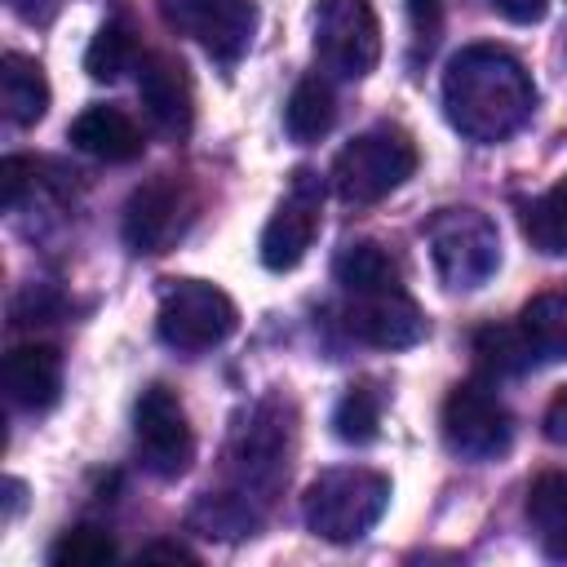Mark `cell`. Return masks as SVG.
Instances as JSON below:
<instances>
[{
	"label": "cell",
	"instance_id": "44dd1931",
	"mask_svg": "<svg viewBox=\"0 0 567 567\" xmlns=\"http://www.w3.org/2000/svg\"><path fill=\"white\" fill-rule=\"evenodd\" d=\"M523 332L532 337L540 359H567V279L536 292L523 306Z\"/></svg>",
	"mask_w": 567,
	"mask_h": 567
},
{
	"label": "cell",
	"instance_id": "8fae6325",
	"mask_svg": "<svg viewBox=\"0 0 567 567\" xmlns=\"http://www.w3.org/2000/svg\"><path fill=\"white\" fill-rule=\"evenodd\" d=\"M319 199H323V182L310 173V168H297L292 173V195L275 208V217L266 221L261 230V266L284 275L292 266H301L315 230H319Z\"/></svg>",
	"mask_w": 567,
	"mask_h": 567
},
{
	"label": "cell",
	"instance_id": "5b68a950",
	"mask_svg": "<svg viewBox=\"0 0 567 567\" xmlns=\"http://www.w3.org/2000/svg\"><path fill=\"white\" fill-rule=\"evenodd\" d=\"M239 328L235 301L208 284V279H168L159 288V310H155V332L164 346L182 354H204L221 346Z\"/></svg>",
	"mask_w": 567,
	"mask_h": 567
},
{
	"label": "cell",
	"instance_id": "603a6c76",
	"mask_svg": "<svg viewBox=\"0 0 567 567\" xmlns=\"http://www.w3.org/2000/svg\"><path fill=\"white\" fill-rule=\"evenodd\" d=\"M523 235L545 257H567V177L523 208Z\"/></svg>",
	"mask_w": 567,
	"mask_h": 567
},
{
	"label": "cell",
	"instance_id": "cb8c5ba5",
	"mask_svg": "<svg viewBox=\"0 0 567 567\" xmlns=\"http://www.w3.org/2000/svg\"><path fill=\"white\" fill-rule=\"evenodd\" d=\"M332 430H337L341 443H354V447H363V443H372L381 434V399L372 394V385H350L337 399Z\"/></svg>",
	"mask_w": 567,
	"mask_h": 567
},
{
	"label": "cell",
	"instance_id": "8992f818",
	"mask_svg": "<svg viewBox=\"0 0 567 567\" xmlns=\"http://www.w3.org/2000/svg\"><path fill=\"white\" fill-rule=\"evenodd\" d=\"M315 58L337 80H363L381 62V22L368 0H319Z\"/></svg>",
	"mask_w": 567,
	"mask_h": 567
},
{
	"label": "cell",
	"instance_id": "30bf717a",
	"mask_svg": "<svg viewBox=\"0 0 567 567\" xmlns=\"http://www.w3.org/2000/svg\"><path fill=\"white\" fill-rule=\"evenodd\" d=\"M159 18L217 62L244 58L257 35V0H159Z\"/></svg>",
	"mask_w": 567,
	"mask_h": 567
},
{
	"label": "cell",
	"instance_id": "277c9868",
	"mask_svg": "<svg viewBox=\"0 0 567 567\" xmlns=\"http://www.w3.org/2000/svg\"><path fill=\"white\" fill-rule=\"evenodd\" d=\"M416 173V146L403 128L377 124L341 146L332 159V190L346 204H377Z\"/></svg>",
	"mask_w": 567,
	"mask_h": 567
},
{
	"label": "cell",
	"instance_id": "9a60e30c",
	"mask_svg": "<svg viewBox=\"0 0 567 567\" xmlns=\"http://www.w3.org/2000/svg\"><path fill=\"white\" fill-rule=\"evenodd\" d=\"M0 381H4V394H9L13 408H22V412L53 408L58 394H62V354H58V346L31 341V346L9 350L4 368H0Z\"/></svg>",
	"mask_w": 567,
	"mask_h": 567
},
{
	"label": "cell",
	"instance_id": "4dcf8cb0",
	"mask_svg": "<svg viewBox=\"0 0 567 567\" xmlns=\"http://www.w3.org/2000/svg\"><path fill=\"white\" fill-rule=\"evenodd\" d=\"M155 558H168V563H195V554H190L186 545H177V540H155V545H146V549L137 554V563H155Z\"/></svg>",
	"mask_w": 567,
	"mask_h": 567
},
{
	"label": "cell",
	"instance_id": "f1b7e54d",
	"mask_svg": "<svg viewBox=\"0 0 567 567\" xmlns=\"http://www.w3.org/2000/svg\"><path fill=\"white\" fill-rule=\"evenodd\" d=\"M492 9H496L501 18H509V22H518V27H532V22L545 18L549 0H492Z\"/></svg>",
	"mask_w": 567,
	"mask_h": 567
},
{
	"label": "cell",
	"instance_id": "83f0119b",
	"mask_svg": "<svg viewBox=\"0 0 567 567\" xmlns=\"http://www.w3.org/2000/svg\"><path fill=\"white\" fill-rule=\"evenodd\" d=\"M412 9V27H416V40H425V49L434 44L439 27H443V13H439V0H408Z\"/></svg>",
	"mask_w": 567,
	"mask_h": 567
},
{
	"label": "cell",
	"instance_id": "9c48e42d",
	"mask_svg": "<svg viewBox=\"0 0 567 567\" xmlns=\"http://www.w3.org/2000/svg\"><path fill=\"white\" fill-rule=\"evenodd\" d=\"M133 443L155 478H182L195 461V434L182 399L168 385H146L133 408Z\"/></svg>",
	"mask_w": 567,
	"mask_h": 567
},
{
	"label": "cell",
	"instance_id": "6da1fadb",
	"mask_svg": "<svg viewBox=\"0 0 567 567\" xmlns=\"http://www.w3.org/2000/svg\"><path fill=\"white\" fill-rule=\"evenodd\" d=\"M443 111L447 124L478 142V146H496L505 137H514L532 111H536V84L527 75V66L501 49V44H465L461 53L447 58L443 71Z\"/></svg>",
	"mask_w": 567,
	"mask_h": 567
},
{
	"label": "cell",
	"instance_id": "7a4b0ae2",
	"mask_svg": "<svg viewBox=\"0 0 567 567\" xmlns=\"http://www.w3.org/2000/svg\"><path fill=\"white\" fill-rule=\"evenodd\" d=\"M390 505V478L368 465H332L310 478L301 496V518L319 540L350 545L363 540Z\"/></svg>",
	"mask_w": 567,
	"mask_h": 567
},
{
	"label": "cell",
	"instance_id": "5bb4252c",
	"mask_svg": "<svg viewBox=\"0 0 567 567\" xmlns=\"http://www.w3.org/2000/svg\"><path fill=\"white\" fill-rule=\"evenodd\" d=\"M137 97L142 111L151 115V124L164 137H186L195 124V93H190V75L173 53H146L137 62Z\"/></svg>",
	"mask_w": 567,
	"mask_h": 567
},
{
	"label": "cell",
	"instance_id": "2e32d148",
	"mask_svg": "<svg viewBox=\"0 0 567 567\" xmlns=\"http://www.w3.org/2000/svg\"><path fill=\"white\" fill-rule=\"evenodd\" d=\"M66 137H71V146L75 151H84V155H93V159H102V164H128V159H137L142 155V128L120 111V106H84L75 120H71V128H66Z\"/></svg>",
	"mask_w": 567,
	"mask_h": 567
},
{
	"label": "cell",
	"instance_id": "7c38bea8",
	"mask_svg": "<svg viewBox=\"0 0 567 567\" xmlns=\"http://www.w3.org/2000/svg\"><path fill=\"white\" fill-rule=\"evenodd\" d=\"M186 208H190V199H186L182 182H173V177L142 182L124 204V244L142 257L168 252V244L186 230V217H190Z\"/></svg>",
	"mask_w": 567,
	"mask_h": 567
},
{
	"label": "cell",
	"instance_id": "3957f363",
	"mask_svg": "<svg viewBox=\"0 0 567 567\" xmlns=\"http://www.w3.org/2000/svg\"><path fill=\"white\" fill-rule=\"evenodd\" d=\"M425 244L447 292H474L501 270V235L483 208H439L425 226Z\"/></svg>",
	"mask_w": 567,
	"mask_h": 567
},
{
	"label": "cell",
	"instance_id": "ffe728a7",
	"mask_svg": "<svg viewBox=\"0 0 567 567\" xmlns=\"http://www.w3.org/2000/svg\"><path fill=\"white\" fill-rule=\"evenodd\" d=\"M337 124V97H332V84L323 75H301L284 102V128L292 142L310 146L319 142L328 128Z\"/></svg>",
	"mask_w": 567,
	"mask_h": 567
},
{
	"label": "cell",
	"instance_id": "e0dca14e",
	"mask_svg": "<svg viewBox=\"0 0 567 567\" xmlns=\"http://www.w3.org/2000/svg\"><path fill=\"white\" fill-rule=\"evenodd\" d=\"M0 111L9 124L31 128L49 111V80L44 66L27 53H4L0 58Z\"/></svg>",
	"mask_w": 567,
	"mask_h": 567
},
{
	"label": "cell",
	"instance_id": "4316f807",
	"mask_svg": "<svg viewBox=\"0 0 567 567\" xmlns=\"http://www.w3.org/2000/svg\"><path fill=\"white\" fill-rule=\"evenodd\" d=\"M27 177H31V159H22V155L0 159V204L4 208H18V199L27 190Z\"/></svg>",
	"mask_w": 567,
	"mask_h": 567
},
{
	"label": "cell",
	"instance_id": "52a82bcc",
	"mask_svg": "<svg viewBox=\"0 0 567 567\" xmlns=\"http://www.w3.org/2000/svg\"><path fill=\"white\" fill-rule=\"evenodd\" d=\"M288 452H292V408L279 399H266L248 412L244 430L235 434V474L239 496L270 501V492L288 478Z\"/></svg>",
	"mask_w": 567,
	"mask_h": 567
},
{
	"label": "cell",
	"instance_id": "ba28073f",
	"mask_svg": "<svg viewBox=\"0 0 567 567\" xmlns=\"http://www.w3.org/2000/svg\"><path fill=\"white\" fill-rule=\"evenodd\" d=\"M443 439L465 461H496L514 443V416L483 381H461L443 399Z\"/></svg>",
	"mask_w": 567,
	"mask_h": 567
},
{
	"label": "cell",
	"instance_id": "484cf974",
	"mask_svg": "<svg viewBox=\"0 0 567 567\" xmlns=\"http://www.w3.org/2000/svg\"><path fill=\"white\" fill-rule=\"evenodd\" d=\"M49 558L58 567H97V563H111L115 558V536H106L102 527H71L53 540Z\"/></svg>",
	"mask_w": 567,
	"mask_h": 567
},
{
	"label": "cell",
	"instance_id": "f546056e",
	"mask_svg": "<svg viewBox=\"0 0 567 567\" xmlns=\"http://www.w3.org/2000/svg\"><path fill=\"white\" fill-rule=\"evenodd\" d=\"M545 439L549 443H558V447H567V385L549 399V408H545Z\"/></svg>",
	"mask_w": 567,
	"mask_h": 567
},
{
	"label": "cell",
	"instance_id": "7402d4cb",
	"mask_svg": "<svg viewBox=\"0 0 567 567\" xmlns=\"http://www.w3.org/2000/svg\"><path fill=\"white\" fill-rule=\"evenodd\" d=\"M474 359L487 377H523L540 354L532 346V337L523 332V323H492L474 337Z\"/></svg>",
	"mask_w": 567,
	"mask_h": 567
},
{
	"label": "cell",
	"instance_id": "d6986e66",
	"mask_svg": "<svg viewBox=\"0 0 567 567\" xmlns=\"http://www.w3.org/2000/svg\"><path fill=\"white\" fill-rule=\"evenodd\" d=\"M527 527L549 558H567V474L545 470L527 487Z\"/></svg>",
	"mask_w": 567,
	"mask_h": 567
},
{
	"label": "cell",
	"instance_id": "ac0fdd59",
	"mask_svg": "<svg viewBox=\"0 0 567 567\" xmlns=\"http://www.w3.org/2000/svg\"><path fill=\"white\" fill-rule=\"evenodd\" d=\"M332 275H337V284H341L350 297L403 288L399 261H394L390 248H381L377 239H346L341 252H337V261H332Z\"/></svg>",
	"mask_w": 567,
	"mask_h": 567
},
{
	"label": "cell",
	"instance_id": "4fadbf2b",
	"mask_svg": "<svg viewBox=\"0 0 567 567\" xmlns=\"http://www.w3.org/2000/svg\"><path fill=\"white\" fill-rule=\"evenodd\" d=\"M346 328L350 337H359L363 346L377 350H408L425 337V315L421 306L403 292V288H385V292H363L350 297L346 306Z\"/></svg>",
	"mask_w": 567,
	"mask_h": 567
},
{
	"label": "cell",
	"instance_id": "d4e9b609",
	"mask_svg": "<svg viewBox=\"0 0 567 567\" xmlns=\"http://www.w3.org/2000/svg\"><path fill=\"white\" fill-rule=\"evenodd\" d=\"M128 62H133V35H128V27L120 18L115 22H102L97 35L84 49V71L93 80H106L111 84V80H120L128 71Z\"/></svg>",
	"mask_w": 567,
	"mask_h": 567
}]
</instances>
